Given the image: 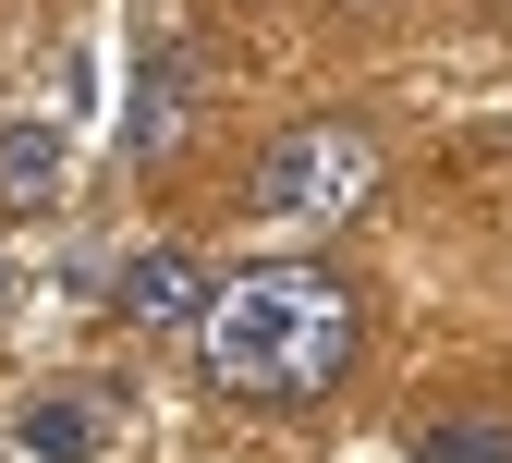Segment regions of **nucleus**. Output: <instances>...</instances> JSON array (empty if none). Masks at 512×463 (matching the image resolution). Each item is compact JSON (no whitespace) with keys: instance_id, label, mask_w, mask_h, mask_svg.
I'll return each instance as SVG.
<instances>
[{"instance_id":"6","label":"nucleus","mask_w":512,"mask_h":463,"mask_svg":"<svg viewBox=\"0 0 512 463\" xmlns=\"http://www.w3.org/2000/svg\"><path fill=\"white\" fill-rule=\"evenodd\" d=\"M49 183H61V122H13V135H0V195L25 208V195H49Z\"/></svg>"},{"instance_id":"8","label":"nucleus","mask_w":512,"mask_h":463,"mask_svg":"<svg viewBox=\"0 0 512 463\" xmlns=\"http://www.w3.org/2000/svg\"><path fill=\"white\" fill-rule=\"evenodd\" d=\"M0 305H13V256H0Z\"/></svg>"},{"instance_id":"2","label":"nucleus","mask_w":512,"mask_h":463,"mask_svg":"<svg viewBox=\"0 0 512 463\" xmlns=\"http://www.w3.org/2000/svg\"><path fill=\"white\" fill-rule=\"evenodd\" d=\"M378 195V135L354 110H317L256 147V220H354Z\"/></svg>"},{"instance_id":"5","label":"nucleus","mask_w":512,"mask_h":463,"mask_svg":"<svg viewBox=\"0 0 512 463\" xmlns=\"http://www.w3.org/2000/svg\"><path fill=\"white\" fill-rule=\"evenodd\" d=\"M183 98H196V74H183V49H147V74H135V122H122V147L159 159L183 135Z\"/></svg>"},{"instance_id":"1","label":"nucleus","mask_w":512,"mask_h":463,"mask_svg":"<svg viewBox=\"0 0 512 463\" xmlns=\"http://www.w3.org/2000/svg\"><path fill=\"white\" fill-rule=\"evenodd\" d=\"M354 329L366 317H354V293L330 269H244V281L208 293L196 342H208V378L232 390V403L293 415V403H330V390H342Z\"/></svg>"},{"instance_id":"3","label":"nucleus","mask_w":512,"mask_h":463,"mask_svg":"<svg viewBox=\"0 0 512 463\" xmlns=\"http://www.w3.org/2000/svg\"><path fill=\"white\" fill-rule=\"evenodd\" d=\"M208 293H220V281H208L183 244H147L135 269H122V317H135V329H196V317H208Z\"/></svg>"},{"instance_id":"4","label":"nucleus","mask_w":512,"mask_h":463,"mask_svg":"<svg viewBox=\"0 0 512 463\" xmlns=\"http://www.w3.org/2000/svg\"><path fill=\"white\" fill-rule=\"evenodd\" d=\"M37 463H98L110 451V390H49V403H25V427H13Z\"/></svg>"},{"instance_id":"7","label":"nucleus","mask_w":512,"mask_h":463,"mask_svg":"<svg viewBox=\"0 0 512 463\" xmlns=\"http://www.w3.org/2000/svg\"><path fill=\"white\" fill-rule=\"evenodd\" d=\"M415 463H512V427H415Z\"/></svg>"}]
</instances>
